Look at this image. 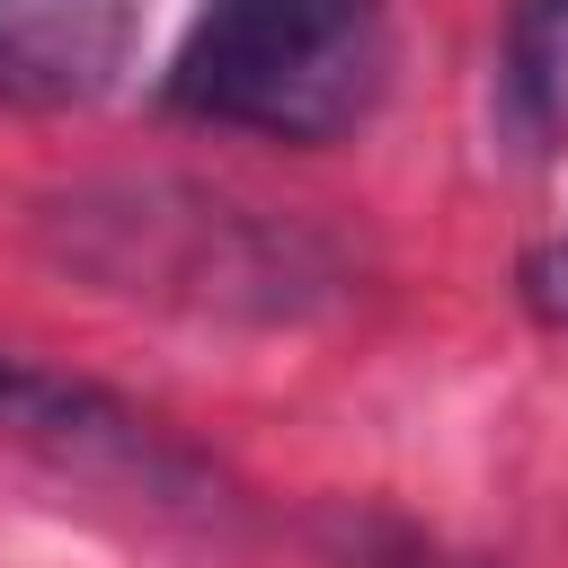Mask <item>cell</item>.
<instances>
[{
	"label": "cell",
	"mask_w": 568,
	"mask_h": 568,
	"mask_svg": "<svg viewBox=\"0 0 568 568\" xmlns=\"http://www.w3.org/2000/svg\"><path fill=\"white\" fill-rule=\"evenodd\" d=\"M390 71V0H195L169 106L275 142H337Z\"/></svg>",
	"instance_id": "obj_1"
},
{
	"label": "cell",
	"mask_w": 568,
	"mask_h": 568,
	"mask_svg": "<svg viewBox=\"0 0 568 568\" xmlns=\"http://www.w3.org/2000/svg\"><path fill=\"white\" fill-rule=\"evenodd\" d=\"M497 124L515 151L568 142V0H524L497 44Z\"/></svg>",
	"instance_id": "obj_4"
},
{
	"label": "cell",
	"mask_w": 568,
	"mask_h": 568,
	"mask_svg": "<svg viewBox=\"0 0 568 568\" xmlns=\"http://www.w3.org/2000/svg\"><path fill=\"white\" fill-rule=\"evenodd\" d=\"M0 435L62 462V470H89V479H115V488H142V497H169V506L204 497V462L186 444H169L142 408H124L98 382L44 373L9 346H0Z\"/></svg>",
	"instance_id": "obj_2"
},
{
	"label": "cell",
	"mask_w": 568,
	"mask_h": 568,
	"mask_svg": "<svg viewBox=\"0 0 568 568\" xmlns=\"http://www.w3.org/2000/svg\"><path fill=\"white\" fill-rule=\"evenodd\" d=\"M524 302H532L550 328H568V222L524 257Z\"/></svg>",
	"instance_id": "obj_6"
},
{
	"label": "cell",
	"mask_w": 568,
	"mask_h": 568,
	"mask_svg": "<svg viewBox=\"0 0 568 568\" xmlns=\"http://www.w3.org/2000/svg\"><path fill=\"white\" fill-rule=\"evenodd\" d=\"M328 568H479V559H462L435 532L390 524V515H337L328 524Z\"/></svg>",
	"instance_id": "obj_5"
},
{
	"label": "cell",
	"mask_w": 568,
	"mask_h": 568,
	"mask_svg": "<svg viewBox=\"0 0 568 568\" xmlns=\"http://www.w3.org/2000/svg\"><path fill=\"white\" fill-rule=\"evenodd\" d=\"M133 62V0H0V106H98Z\"/></svg>",
	"instance_id": "obj_3"
}]
</instances>
